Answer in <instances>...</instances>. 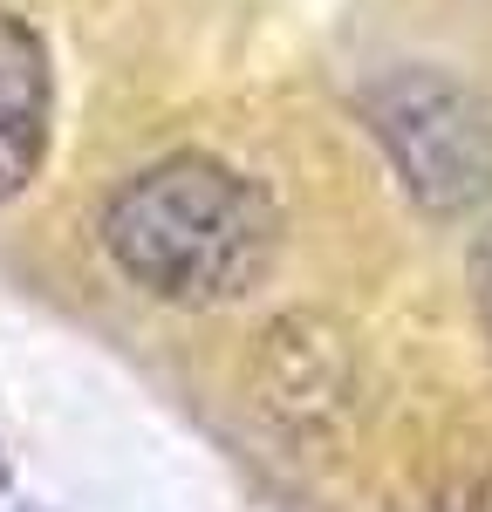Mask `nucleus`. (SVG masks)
Here are the masks:
<instances>
[{"instance_id": "nucleus-1", "label": "nucleus", "mask_w": 492, "mask_h": 512, "mask_svg": "<svg viewBox=\"0 0 492 512\" xmlns=\"http://www.w3.org/2000/svg\"><path fill=\"white\" fill-rule=\"evenodd\" d=\"M103 253L164 308H233L274 267L281 212L226 158L171 151L110 192Z\"/></svg>"}, {"instance_id": "nucleus-3", "label": "nucleus", "mask_w": 492, "mask_h": 512, "mask_svg": "<svg viewBox=\"0 0 492 512\" xmlns=\"http://www.w3.org/2000/svg\"><path fill=\"white\" fill-rule=\"evenodd\" d=\"M48 117H55V76L41 35L0 7V205L21 198L48 158Z\"/></svg>"}, {"instance_id": "nucleus-2", "label": "nucleus", "mask_w": 492, "mask_h": 512, "mask_svg": "<svg viewBox=\"0 0 492 512\" xmlns=\"http://www.w3.org/2000/svg\"><path fill=\"white\" fill-rule=\"evenodd\" d=\"M369 137L417 212L458 219L492 198V110L438 69H397L363 96Z\"/></svg>"}, {"instance_id": "nucleus-4", "label": "nucleus", "mask_w": 492, "mask_h": 512, "mask_svg": "<svg viewBox=\"0 0 492 512\" xmlns=\"http://www.w3.org/2000/svg\"><path fill=\"white\" fill-rule=\"evenodd\" d=\"M465 287H472V315H479V335L492 349V219L479 226L472 253H465Z\"/></svg>"}]
</instances>
